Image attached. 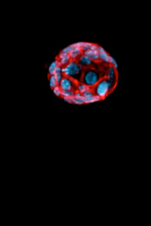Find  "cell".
<instances>
[{
    "label": "cell",
    "mask_w": 151,
    "mask_h": 226,
    "mask_svg": "<svg viewBox=\"0 0 151 226\" xmlns=\"http://www.w3.org/2000/svg\"><path fill=\"white\" fill-rule=\"evenodd\" d=\"M83 71V68L76 60H71L62 68L64 76L71 78L78 82L81 81Z\"/></svg>",
    "instance_id": "obj_1"
},
{
    "label": "cell",
    "mask_w": 151,
    "mask_h": 226,
    "mask_svg": "<svg viewBox=\"0 0 151 226\" xmlns=\"http://www.w3.org/2000/svg\"><path fill=\"white\" fill-rule=\"evenodd\" d=\"M102 78V74L97 70L91 67L87 68L83 71L81 82L92 89Z\"/></svg>",
    "instance_id": "obj_2"
},
{
    "label": "cell",
    "mask_w": 151,
    "mask_h": 226,
    "mask_svg": "<svg viewBox=\"0 0 151 226\" xmlns=\"http://www.w3.org/2000/svg\"><path fill=\"white\" fill-rule=\"evenodd\" d=\"M116 84L106 78H102L92 89L96 95L101 100L104 99L108 95Z\"/></svg>",
    "instance_id": "obj_3"
},
{
    "label": "cell",
    "mask_w": 151,
    "mask_h": 226,
    "mask_svg": "<svg viewBox=\"0 0 151 226\" xmlns=\"http://www.w3.org/2000/svg\"><path fill=\"white\" fill-rule=\"evenodd\" d=\"M78 82L71 78L64 76L58 84L62 90L76 91Z\"/></svg>",
    "instance_id": "obj_4"
},
{
    "label": "cell",
    "mask_w": 151,
    "mask_h": 226,
    "mask_svg": "<svg viewBox=\"0 0 151 226\" xmlns=\"http://www.w3.org/2000/svg\"><path fill=\"white\" fill-rule=\"evenodd\" d=\"M82 54L83 51L78 47L76 43L73 44L72 49L69 54L71 60L77 61Z\"/></svg>",
    "instance_id": "obj_5"
},
{
    "label": "cell",
    "mask_w": 151,
    "mask_h": 226,
    "mask_svg": "<svg viewBox=\"0 0 151 226\" xmlns=\"http://www.w3.org/2000/svg\"><path fill=\"white\" fill-rule=\"evenodd\" d=\"M83 54L87 56L93 62L99 61V53L97 49H90L83 51Z\"/></svg>",
    "instance_id": "obj_6"
},
{
    "label": "cell",
    "mask_w": 151,
    "mask_h": 226,
    "mask_svg": "<svg viewBox=\"0 0 151 226\" xmlns=\"http://www.w3.org/2000/svg\"><path fill=\"white\" fill-rule=\"evenodd\" d=\"M81 67L83 68H90L92 65L93 62L87 56L82 54L77 60Z\"/></svg>",
    "instance_id": "obj_7"
},
{
    "label": "cell",
    "mask_w": 151,
    "mask_h": 226,
    "mask_svg": "<svg viewBox=\"0 0 151 226\" xmlns=\"http://www.w3.org/2000/svg\"><path fill=\"white\" fill-rule=\"evenodd\" d=\"M97 51L99 53V61L109 64L111 56L103 48L98 46Z\"/></svg>",
    "instance_id": "obj_8"
},
{
    "label": "cell",
    "mask_w": 151,
    "mask_h": 226,
    "mask_svg": "<svg viewBox=\"0 0 151 226\" xmlns=\"http://www.w3.org/2000/svg\"><path fill=\"white\" fill-rule=\"evenodd\" d=\"M117 77L116 69L112 66H109L106 72L105 78L111 82L116 84Z\"/></svg>",
    "instance_id": "obj_9"
},
{
    "label": "cell",
    "mask_w": 151,
    "mask_h": 226,
    "mask_svg": "<svg viewBox=\"0 0 151 226\" xmlns=\"http://www.w3.org/2000/svg\"><path fill=\"white\" fill-rule=\"evenodd\" d=\"M76 44L83 51L90 49H97L98 46L97 44L90 42H81L76 43Z\"/></svg>",
    "instance_id": "obj_10"
},
{
    "label": "cell",
    "mask_w": 151,
    "mask_h": 226,
    "mask_svg": "<svg viewBox=\"0 0 151 226\" xmlns=\"http://www.w3.org/2000/svg\"><path fill=\"white\" fill-rule=\"evenodd\" d=\"M58 61L61 66H64L70 62L71 59L68 54L62 52L59 53L58 56Z\"/></svg>",
    "instance_id": "obj_11"
},
{
    "label": "cell",
    "mask_w": 151,
    "mask_h": 226,
    "mask_svg": "<svg viewBox=\"0 0 151 226\" xmlns=\"http://www.w3.org/2000/svg\"><path fill=\"white\" fill-rule=\"evenodd\" d=\"M73 104L77 105H82L84 104V98L82 94L77 91L74 92Z\"/></svg>",
    "instance_id": "obj_12"
},
{
    "label": "cell",
    "mask_w": 151,
    "mask_h": 226,
    "mask_svg": "<svg viewBox=\"0 0 151 226\" xmlns=\"http://www.w3.org/2000/svg\"><path fill=\"white\" fill-rule=\"evenodd\" d=\"M92 88L86 85L84 83L81 82H78L76 86V91L83 94L86 91Z\"/></svg>",
    "instance_id": "obj_13"
},
{
    "label": "cell",
    "mask_w": 151,
    "mask_h": 226,
    "mask_svg": "<svg viewBox=\"0 0 151 226\" xmlns=\"http://www.w3.org/2000/svg\"><path fill=\"white\" fill-rule=\"evenodd\" d=\"M61 66L58 60H55L50 64L48 69L49 74L50 75H54L56 72V70L59 66Z\"/></svg>",
    "instance_id": "obj_14"
},
{
    "label": "cell",
    "mask_w": 151,
    "mask_h": 226,
    "mask_svg": "<svg viewBox=\"0 0 151 226\" xmlns=\"http://www.w3.org/2000/svg\"><path fill=\"white\" fill-rule=\"evenodd\" d=\"M62 66H60L57 68L56 72L54 75L58 83H59L63 78L64 76L62 72Z\"/></svg>",
    "instance_id": "obj_15"
},
{
    "label": "cell",
    "mask_w": 151,
    "mask_h": 226,
    "mask_svg": "<svg viewBox=\"0 0 151 226\" xmlns=\"http://www.w3.org/2000/svg\"><path fill=\"white\" fill-rule=\"evenodd\" d=\"M49 82L50 87L52 89L58 85V83L57 82L54 75H50V76L49 78Z\"/></svg>",
    "instance_id": "obj_16"
},
{
    "label": "cell",
    "mask_w": 151,
    "mask_h": 226,
    "mask_svg": "<svg viewBox=\"0 0 151 226\" xmlns=\"http://www.w3.org/2000/svg\"><path fill=\"white\" fill-rule=\"evenodd\" d=\"M84 104H90L101 100V99L97 96L95 94L92 97L89 98L84 99Z\"/></svg>",
    "instance_id": "obj_17"
},
{
    "label": "cell",
    "mask_w": 151,
    "mask_h": 226,
    "mask_svg": "<svg viewBox=\"0 0 151 226\" xmlns=\"http://www.w3.org/2000/svg\"><path fill=\"white\" fill-rule=\"evenodd\" d=\"M75 92L73 91L62 90L61 96L63 98L73 97Z\"/></svg>",
    "instance_id": "obj_18"
},
{
    "label": "cell",
    "mask_w": 151,
    "mask_h": 226,
    "mask_svg": "<svg viewBox=\"0 0 151 226\" xmlns=\"http://www.w3.org/2000/svg\"><path fill=\"white\" fill-rule=\"evenodd\" d=\"M95 94H94L93 91L92 89H91L84 93L82 95L84 99L89 98L94 96Z\"/></svg>",
    "instance_id": "obj_19"
},
{
    "label": "cell",
    "mask_w": 151,
    "mask_h": 226,
    "mask_svg": "<svg viewBox=\"0 0 151 226\" xmlns=\"http://www.w3.org/2000/svg\"><path fill=\"white\" fill-rule=\"evenodd\" d=\"M53 92L55 95L58 97H60L61 96V92H62V90H61V88L58 85L56 86L53 89Z\"/></svg>",
    "instance_id": "obj_20"
},
{
    "label": "cell",
    "mask_w": 151,
    "mask_h": 226,
    "mask_svg": "<svg viewBox=\"0 0 151 226\" xmlns=\"http://www.w3.org/2000/svg\"><path fill=\"white\" fill-rule=\"evenodd\" d=\"M109 64L111 65V66H112L114 69H117L118 67V65L117 61L112 56H111Z\"/></svg>",
    "instance_id": "obj_21"
}]
</instances>
